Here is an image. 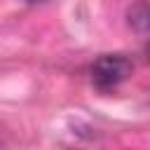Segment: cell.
Wrapping results in <instances>:
<instances>
[{"mask_svg":"<svg viewBox=\"0 0 150 150\" xmlns=\"http://www.w3.org/2000/svg\"><path fill=\"white\" fill-rule=\"evenodd\" d=\"M134 70V63L124 54H103L91 66V82L101 91L115 89L120 82H124Z\"/></svg>","mask_w":150,"mask_h":150,"instance_id":"1","label":"cell"},{"mask_svg":"<svg viewBox=\"0 0 150 150\" xmlns=\"http://www.w3.org/2000/svg\"><path fill=\"white\" fill-rule=\"evenodd\" d=\"M127 23L136 33H150V0H136L127 7Z\"/></svg>","mask_w":150,"mask_h":150,"instance_id":"2","label":"cell"},{"mask_svg":"<svg viewBox=\"0 0 150 150\" xmlns=\"http://www.w3.org/2000/svg\"><path fill=\"white\" fill-rule=\"evenodd\" d=\"M145 56H148V61H150V42L145 45Z\"/></svg>","mask_w":150,"mask_h":150,"instance_id":"3","label":"cell"},{"mask_svg":"<svg viewBox=\"0 0 150 150\" xmlns=\"http://www.w3.org/2000/svg\"><path fill=\"white\" fill-rule=\"evenodd\" d=\"M23 2H30V5H35V2H45V0H23Z\"/></svg>","mask_w":150,"mask_h":150,"instance_id":"4","label":"cell"}]
</instances>
